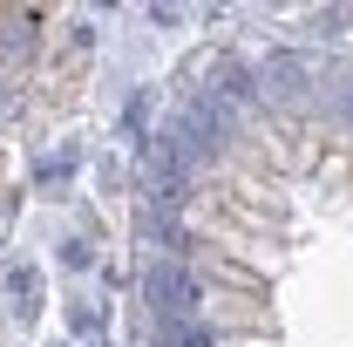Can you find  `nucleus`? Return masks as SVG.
<instances>
[{
    "mask_svg": "<svg viewBox=\"0 0 353 347\" xmlns=\"http://www.w3.org/2000/svg\"><path fill=\"white\" fill-rule=\"evenodd\" d=\"M204 320L218 327V334H272V306L265 293H204Z\"/></svg>",
    "mask_w": 353,
    "mask_h": 347,
    "instance_id": "1",
    "label": "nucleus"
},
{
    "mask_svg": "<svg viewBox=\"0 0 353 347\" xmlns=\"http://www.w3.org/2000/svg\"><path fill=\"white\" fill-rule=\"evenodd\" d=\"M218 347H279V334H224Z\"/></svg>",
    "mask_w": 353,
    "mask_h": 347,
    "instance_id": "2",
    "label": "nucleus"
}]
</instances>
